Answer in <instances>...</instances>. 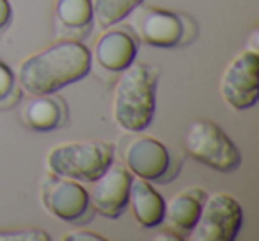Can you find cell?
I'll return each instance as SVG.
<instances>
[{"label":"cell","mask_w":259,"mask_h":241,"mask_svg":"<svg viewBox=\"0 0 259 241\" xmlns=\"http://www.w3.org/2000/svg\"><path fill=\"white\" fill-rule=\"evenodd\" d=\"M64 241H107V237L100 236L93 230H75V232L68 234Z\"/></svg>","instance_id":"cell-19"},{"label":"cell","mask_w":259,"mask_h":241,"mask_svg":"<svg viewBox=\"0 0 259 241\" xmlns=\"http://www.w3.org/2000/svg\"><path fill=\"white\" fill-rule=\"evenodd\" d=\"M124 162L132 174L146 181L165 183L176 177L172 172V158L165 144L153 137H137L124 149Z\"/></svg>","instance_id":"cell-8"},{"label":"cell","mask_w":259,"mask_h":241,"mask_svg":"<svg viewBox=\"0 0 259 241\" xmlns=\"http://www.w3.org/2000/svg\"><path fill=\"white\" fill-rule=\"evenodd\" d=\"M115 87L114 114L115 123L124 131L137 133L151 124L156 107V71L148 64L132 62Z\"/></svg>","instance_id":"cell-2"},{"label":"cell","mask_w":259,"mask_h":241,"mask_svg":"<svg viewBox=\"0 0 259 241\" xmlns=\"http://www.w3.org/2000/svg\"><path fill=\"white\" fill-rule=\"evenodd\" d=\"M135 55H137V41L122 29L105 32L94 46L96 62L110 73L124 71L135 61Z\"/></svg>","instance_id":"cell-12"},{"label":"cell","mask_w":259,"mask_h":241,"mask_svg":"<svg viewBox=\"0 0 259 241\" xmlns=\"http://www.w3.org/2000/svg\"><path fill=\"white\" fill-rule=\"evenodd\" d=\"M132 15L135 32L149 46L174 48L183 43L185 22L174 13L139 6L132 11Z\"/></svg>","instance_id":"cell-10"},{"label":"cell","mask_w":259,"mask_h":241,"mask_svg":"<svg viewBox=\"0 0 259 241\" xmlns=\"http://www.w3.org/2000/svg\"><path fill=\"white\" fill-rule=\"evenodd\" d=\"M41 201L45 209L62 222L82 223L93 220L94 209L89 201V191L80 181L52 174L41 188Z\"/></svg>","instance_id":"cell-6"},{"label":"cell","mask_w":259,"mask_h":241,"mask_svg":"<svg viewBox=\"0 0 259 241\" xmlns=\"http://www.w3.org/2000/svg\"><path fill=\"white\" fill-rule=\"evenodd\" d=\"M220 94L234 110H247L259 98V54L245 50L226 68L220 80Z\"/></svg>","instance_id":"cell-7"},{"label":"cell","mask_w":259,"mask_h":241,"mask_svg":"<svg viewBox=\"0 0 259 241\" xmlns=\"http://www.w3.org/2000/svg\"><path fill=\"white\" fill-rule=\"evenodd\" d=\"M20 89H16V78L8 64L0 61V108H11L20 101Z\"/></svg>","instance_id":"cell-17"},{"label":"cell","mask_w":259,"mask_h":241,"mask_svg":"<svg viewBox=\"0 0 259 241\" xmlns=\"http://www.w3.org/2000/svg\"><path fill=\"white\" fill-rule=\"evenodd\" d=\"M55 15L62 27L71 30H83L94 20L93 0H57Z\"/></svg>","instance_id":"cell-15"},{"label":"cell","mask_w":259,"mask_h":241,"mask_svg":"<svg viewBox=\"0 0 259 241\" xmlns=\"http://www.w3.org/2000/svg\"><path fill=\"white\" fill-rule=\"evenodd\" d=\"M11 16H13V11H11L9 2L8 0H0V30H4L6 27L9 25Z\"/></svg>","instance_id":"cell-20"},{"label":"cell","mask_w":259,"mask_h":241,"mask_svg":"<svg viewBox=\"0 0 259 241\" xmlns=\"http://www.w3.org/2000/svg\"><path fill=\"white\" fill-rule=\"evenodd\" d=\"M128 204H132L134 216L142 227L153 229L162 223L163 213H165V201L149 184V181L142 179V177L132 179Z\"/></svg>","instance_id":"cell-14"},{"label":"cell","mask_w":259,"mask_h":241,"mask_svg":"<svg viewBox=\"0 0 259 241\" xmlns=\"http://www.w3.org/2000/svg\"><path fill=\"white\" fill-rule=\"evenodd\" d=\"M114 162V146L100 140L64 142L48 153L50 174L68 179L93 183Z\"/></svg>","instance_id":"cell-3"},{"label":"cell","mask_w":259,"mask_h":241,"mask_svg":"<svg viewBox=\"0 0 259 241\" xmlns=\"http://www.w3.org/2000/svg\"><path fill=\"white\" fill-rule=\"evenodd\" d=\"M243 223V209L229 194L217 191L202 202V209L194 230L192 241H233Z\"/></svg>","instance_id":"cell-5"},{"label":"cell","mask_w":259,"mask_h":241,"mask_svg":"<svg viewBox=\"0 0 259 241\" xmlns=\"http://www.w3.org/2000/svg\"><path fill=\"white\" fill-rule=\"evenodd\" d=\"M48 236L41 229H22V230H2L0 241H48Z\"/></svg>","instance_id":"cell-18"},{"label":"cell","mask_w":259,"mask_h":241,"mask_svg":"<svg viewBox=\"0 0 259 241\" xmlns=\"http://www.w3.org/2000/svg\"><path fill=\"white\" fill-rule=\"evenodd\" d=\"M185 149L194 160L219 172H233L241 163V155L234 142L208 119L192 121L185 133Z\"/></svg>","instance_id":"cell-4"},{"label":"cell","mask_w":259,"mask_h":241,"mask_svg":"<svg viewBox=\"0 0 259 241\" xmlns=\"http://www.w3.org/2000/svg\"><path fill=\"white\" fill-rule=\"evenodd\" d=\"M142 0H93V15L103 29L117 25L132 15Z\"/></svg>","instance_id":"cell-16"},{"label":"cell","mask_w":259,"mask_h":241,"mask_svg":"<svg viewBox=\"0 0 259 241\" xmlns=\"http://www.w3.org/2000/svg\"><path fill=\"white\" fill-rule=\"evenodd\" d=\"M22 117L30 130L45 133V131H54L61 128L66 123L68 110L62 100L52 94H41L27 101Z\"/></svg>","instance_id":"cell-13"},{"label":"cell","mask_w":259,"mask_h":241,"mask_svg":"<svg viewBox=\"0 0 259 241\" xmlns=\"http://www.w3.org/2000/svg\"><path fill=\"white\" fill-rule=\"evenodd\" d=\"M206 195L202 188H187L165 202V213L160 225L174 241L187 239L199 220Z\"/></svg>","instance_id":"cell-11"},{"label":"cell","mask_w":259,"mask_h":241,"mask_svg":"<svg viewBox=\"0 0 259 241\" xmlns=\"http://www.w3.org/2000/svg\"><path fill=\"white\" fill-rule=\"evenodd\" d=\"M132 172L121 163H110L107 170L98 179L93 181L89 191L91 206L105 218L115 220L128 208Z\"/></svg>","instance_id":"cell-9"},{"label":"cell","mask_w":259,"mask_h":241,"mask_svg":"<svg viewBox=\"0 0 259 241\" xmlns=\"http://www.w3.org/2000/svg\"><path fill=\"white\" fill-rule=\"evenodd\" d=\"M93 57L78 41H59L20 64L18 82L32 96L55 94L62 87L82 80L91 71Z\"/></svg>","instance_id":"cell-1"}]
</instances>
